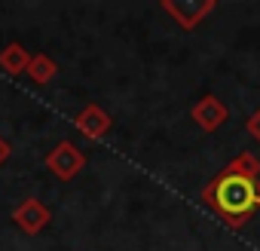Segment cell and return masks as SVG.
Returning a JSON list of instances; mask_svg holds the SVG:
<instances>
[{
    "label": "cell",
    "mask_w": 260,
    "mask_h": 251,
    "mask_svg": "<svg viewBox=\"0 0 260 251\" xmlns=\"http://www.w3.org/2000/svg\"><path fill=\"white\" fill-rule=\"evenodd\" d=\"M202 202L226 227L239 230L254 217V211H260V181L223 169L202 187Z\"/></svg>",
    "instance_id": "cell-1"
},
{
    "label": "cell",
    "mask_w": 260,
    "mask_h": 251,
    "mask_svg": "<svg viewBox=\"0 0 260 251\" xmlns=\"http://www.w3.org/2000/svg\"><path fill=\"white\" fill-rule=\"evenodd\" d=\"M46 169L58 178V181H74L83 169H86V153L74 144V141H58L49 153H46Z\"/></svg>",
    "instance_id": "cell-2"
},
{
    "label": "cell",
    "mask_w": 260,
    "mask_h": 251,
    "mask_svg": "<svg viewBox=\"0 0 260 251\" xmlns=\"http://www.w3.org/2000/svg\"><path fill=\"white\" fill-rule=\"evenodd\" d=\"M159 10L169 13L184 31H193L205 16L217 10V0H159Z\"/></svg>",
    "instance_id": "cell-3"
},
{
    "label": "cell",
    "mask_w": 260,
    "mask_h": 251,
    "mask_svg": "<svg viewBox=\"0 0 260 251\" xmlns=\"http://www.w3.org/2000/svg\"><path fill=\"white\" fill-rule=\"evenodd\" d=\"M13 221H16V227H19L22 233L37 236V233H43V230L49 227L52 211H49L37 196H25V199L13 208Z\"/></svg>",
    "instance_id": "cell-4"
},
{
    "label": "cell",
    "mask_w": 260,
    "mask_h": 251,
    "mask_svg": "<svg viewBox=\"0 0 260 251\" xmlns=\"http://www.w3.org/2000/svg\"><path fill=\"white\" fill-rule=\"evenodd\" d=\"M190 116H193V122L199 125L202 132H217L220 125L226 122L230 110H226V104H223L217 95H202V98L190 107Z\"/></svg>",
    "instance_id": "cell-5"
},
{
    "label": "cell",
    "mask_w": 260,
    "mask_h": 251,
    "mask_svg": "<svg viewBox=\"0 0 260 251\" xmlns=\"http://www.w3.org/2000/svg\"><path fill=\"white\" fill-rule=\"evenodd\" d=\"M74 125H77V132L86 135L89 141H98V138H104V135L110 132L113 119H110V113H107L101 104H86V107L74 116Z\"/></svg>",
    "instance_id": "cell-6"
},
{
    "label": "cell",
    "mask_w": 260,
    "mask_h": 251,
    "mask_svg": "<svg viewBox=\"0 0 260 251\" xmlns=\"http://www.w3.org/2000/svg\"><path fill=\"white\" fill-rule=\"evenodd\" d=\"M28 65H31V52L22 43H10L4 52H0V68H4L7 74H13V77L28 74Z\"/></svg>",
    "instance_id": "cell-7"
},
{
    "label": "cell",
    "mask_w": 260,
    "mask_h": 251,
    "mask_svg": "<svg viewBox=\"0 0 260 251\" xmlns=\"http://www.w3.org/2000/svg\"><path fill=\"white\" fill-rule=\"evenodd\" d=\"M55 74H58V65L52 61V55H46V52H37V55H31L28 77H31L37 86H46V83H52V80H55Z\"/></svg>",
    "instance_id": "cell-8"
},
{
    "label": "cell",
    "mask_w": 260,
    "mask_h": 251,
    "mask_svg": "<svg viewBox=\"0 0 260 251\" xmlns=\"http://www.w3.org/2000/svg\"><path fill=\"white\" fill-rule=\"evenodd\" d=\"M226 169L236 172V175H242V178H254V181H260V156H254L251 150H245V153H239L236 160H230Z\"/></svg>",
    "instance_id": "cell-9"
},
{
    "label": "cell",
    "mask_w": 260,
    "mask_h": 251,
    "mask_svg": "<svg viewBox=\"0 0 260 251\" xmlns=\"http://www.w3.org/2000/svg\"><path fill=\"white\" fill-rule=\"evenodd\" d=\"M248 135H251V138L260 144V107H257V110L248 116Z\"/></svg>",
    "instance_id": "cell-10"
},
{
    "label": "cell",
    "mask_w": 260,
    "mask_h": 251,
    "mask_svg": "<svg viewBox=\"0 0 260 251\" xmlns=\"http://www.w3.org/2000/svg\"><path fill=\"white\" fill-rule=\"evenodd\" d=\"M10 156H13V144H10V141H7L4 135H0V166H4V163H7Z\"/></svg>",
    "instance_id": "cell-11"
}]
</instances>
